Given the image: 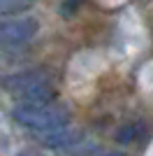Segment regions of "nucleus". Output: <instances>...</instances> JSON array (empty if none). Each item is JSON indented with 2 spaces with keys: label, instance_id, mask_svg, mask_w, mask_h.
<instances>
[{
  "label": "nucleus",
  "instance_id": "1",
  "mask_svg": "<svg viewBox=\"0 0 153 156\" xmlns=\"http://www.w3.org/2000/svg\"><path fill=\"white\" fill-rule=\"evenodd\" d=\"M12 117L16 124L25 126L30 130H56L65 126L67 121V112L58 105L51 103H21L12 110Z\"/></svg>",
  "mask_w": 153,
  "mask_h": 156
},
{
  "label": "nucleus",
  "instance_id": "2",
  "mask_svg": "<svg viewBox=\"0 0 153 156\" xmlns=\"http://www.w3.org/2000/svg\"><path fill=\"white\" fill-rule=\"evenodd\" d=\"M5 89L9 93H14L16 98H21L23 103H49L51 100V86L49 79H46L44 72H19V75H12V77L5 79Z\"/></svg>",
  "mask_w": 153,
  "mask_h": 156
},
{
  "label": "nucleus",
  "instance_id": "3",
  "mask_svg": "<svg viewBox=\"0 0 153 156\" xmlns=\"http://www.w3.org/2000/svg\"><path fill=\"white\" fill-rule=\"evenodd\" d=\"M37 33V21L35 19H14V21H5L0 28V37L5 47H16V44H25L28 40L35 37Z\"/></svg>",
  "mask_w": 153,
  "mask_h": 156
},
{
  "label": "nucleus",
  "instance_id": "4",
  "mask_svg": "<svg viewBox=\"0 0 153 156\" xmlns=\"http://www.w3.org/2000/svg\"><path fill=\"white\" fill-rule=\"evenodd\" d=\"M74 137H76L74 130H67L65 126H60V128L49 130V133H46L44 144H46V147H65V144L74 142Z\"/></svg>",
  "mask_w": 153,
  "mask_h": 156
},
{
  "label": "nucleus",
  "instance_id": "5",
  "mask_svg": "<svg viewBox=\"0 0 153 156\" xmlns=\"http://www.w3.org/2000/svg\"><path fill=\"white\" fill-rule=\"evenodd\" d=\"M32 0H0V9L2 14H12V12H21L30 5Z\"/></svg>",
  "mask_w": 153,
  "mask_h": 156
},
{
  "label": "nucleus",
  "instance_id": "6",
  "mask_svg": "<svg viewBox=\"0 0 153 156\" xmlns=\"http://www.w3.org/2000/svg\"><path fill=\"white\" fill-rule=\"evenodd\" d=\"M139 128L141 126L139 124H130V126H123L121 130H118V135H116V140H118V142H132L134 137H137V133H139Z\"/></svg>",
  "mask_w": 153,
  "mask_h": 156
}]
</instances>
